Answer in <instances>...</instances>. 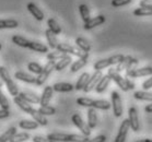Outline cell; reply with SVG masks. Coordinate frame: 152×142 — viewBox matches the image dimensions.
I'll list each match as a JSON object with an SVG mask.
<instances>
[{
	"label": "cell",
	"mask_w": 152,
	"mask_h": 142,
	"mask_svg": "<svg viewBox=\"0 0 152 142\" xmlns=\"http://www.w3.org/2000/svg\"><path fill=\"white\" fill-rule=\"evenodd\" d=\"M12 42H13L15 45L20 46V47L28 48L31 41H28V39H26V38L23 37V36H20V35H13V36H12Z\"/></svg>",
	"instance_id": "cell-26"
},
{
	"label": "cell",
	"mask_w": 152,
	"mask_h": 142,
	"mask_svg": "<svg viewBox=\"0 0 152 142\" xmlns=\"http://www.w3.org/2000/svg\"><path fill=\"white\" fill-rule=\"evenodd\" d=\"M47 25H48V28L52 32H54L56 35H58L61 33V28H60V25L58 24V22L56 21L55 19H48V21H47Z\"/></svg>",
	"instance_id": "cell-36"
},
{
	"label": "cell",
	"mask_w": 152,
	"mask_h": 142,
	"mask_svg": "<svg viewBox=\"0 0 152 142\" xmlns=\"http://www.w3.org/2000/svg\"><path fill=\"white\" fill-rule=\"evenodd\" d=\"M38 111L44 116H52V115L56 114V108L49 106V105H46V106H41L38 108Z\"/></svg>",
	"instance_id": "cell-41"
},
{
	"label": "cell",
	"mask_w": 152,
	"mask_h": 142,
	"mask_svg": "<svg viewBox=\"0 0 152 142\" xmlns=\"http://www.w3.org/2000/svg\"><path fill=\"white\" fill-rule=\"evenodd\" d=\"M45 36L46 39H47V43H48V46L52 49H56L57 46H58V41H57V37H56V34L54 32H52L50 30H46L45 31Z\"/></svg>",
	"instance_id": "cell-21"
},
{
	"label": "cell",
	"mask_w": 152,
	"mask_h": 142,
	"mask_svg": "<svg viewBox=\"0 0 152 142\" xmlns=\"http://www.w3.org/2000/svg\"><path fill=\"white\" fill-rule=\"evenodd\" d=\"M28 139H30V135L28 132H20V133H15L9 142H24L28 141Z\"/></svg>",
	"instance_id": "cell-38"
},
{
	"label": "cell",
	"mask_w": 152,
	"mask_h": 142,
	"mask_svg": "<svg viewBox=\"0 0 152 142\" xmlns=\"http://www.w3.org/2000/svg\"><path fill=\"white\" fill-rule=\"evenodd\" d=\"M76 44L81 50H83V52H89L91 50V44L86 41V38H83V37L76 38Z\"/></svg>",
	"instance_id": "cell-32"
},
{
	"label": "cell",
	"mask_w": 152,
	"mask_h": 142,
	"mask_svg": "<svg viewBox=\"0 0 152 142\" xmlns=\"http://www.w3.org/2000/svg\"><path fill=\"white\" fill-rule=\"evenodd\" d=\"M28 49L34 50L36 52H48V47L47 46L39 42H33V41H31V43H30Z\"/></svg>",
	"instance_id": "cell-30"
},
{
	"label": "cell",
	"mask_w": 152,
	"mask_h": 142,
	"mask_svg": "<svg viewBox=\"0 0 152 142\" xmlns=\"http://www.w3.org/2000/svg\"><path fill=\"white\" fill-rule=\"evenodd\" d=\"M88 125L91 129L95 128L97 126V114L96 109L90 107L88 109Z\"/></svg>",
	"instance_id": "cell-20"
},
{
	"label": "cell",
	"mask_w": 152,
	"mask_h": 142,
	"mask_svg": "<svg viewBox=\"0 0 152 142\" xmlns=\"http://www.w3.org/2000/svg\"><path fill=\"white\" fill-rule=\"evenodd\" d=\"M132 56H124V58L121 59V61L116 65V70H117L119 73L123 72V71H126L127 67L129 66V63L132 61Z\"/></svg>",
	"instance_id": "cell-29"
},
{
	"label": "cell",
	"mask_w": 152,
	"mask_h": 142,
	"mask_svg": "<svg viewBox=\"0 0 152 142\" xmlns=\"http://www.w3.org/2000/svg\"><path fill=\"white\" fill-rule=\"evenodd\" d=\"M0 76H1V79L4 81V83L6 84L9 93L12 95V96H18L20 92H19V87L15 84L13 80L11 79L10 74H9V71L7 70V68L4 67H0Z\"/></svg>",
	"instance_id": "cell-2"
},
{
	"label": "cell",
	"mask_w": 152,
	"mask_h": 142,
	"mask_svg": "<svg viewBox=\"0 0 152 142\" xmlns=\"http://www.w3.org/2000/svg\"><path fill=\"white\" fill-rule=\"evenodd\" d=\"M30 115H31L32 117H33V119H34L39 126H47V124H48V120L46 119V117L44 115L41 114V113L38 111V109H33Z\"/></svg>",
	"instance_id": "cell-22"
},
{
	"label": "cell",
	"mask_w": 152,
	"mask_h": 142,
	"mask_svg": "<svg viewBox=\"0 0 152 142\" xmlns=\"http://www.w3.org/2000/svg\"><path fill=\"white\" fill-rule=\"evenodd\" d=\"M1 48H2V45H1V43H0V50H1Z\"/></svg>",
	"instance_id": "cell-54"
},
{
	"label": "cell",
	"mask_w": 152,
	"mask_h": 142,
	"mask_svg": "<svg viewBox=\"0 0 152 142\" xmlns=\"http://www.w3.org/2000/svg\"><path fill=\"white\" fill-rule=\"evenodd\" d=\"M105 141H106V137L104 135H97V137H95V138L88 140L86 142H105Z\"/></svg>",
	"instance_id": "cell-47"
},
{
	"label": "cell",
	"mask_w": 152,
	"mask_h": 142,
	"mask_svg": "<svg viewBox=\"0 0 152 142\" xmlns=\"http://www.w3.org/2000/svg\"><path fill=\"white\" fill-rule=\"evenodd\" d=\"M86 63H88V59L79 58L77 61H75V63H71V66H70V70H71V72H77L78 70L82 69Z\"/></svg>",
	"instance_id": "cell-33"
},
{
	"label": "cell",
	"mask_w": 152,
	"mask_h": 142,
	"mask_svg": "<svg viewBox=\"0 0 152 142\" xmlns=\"http://www.w3.org/2000/svg\"><path fill=\"white\" fill-rule=\"evenodd\" d=\"M53 89L55 92L59 93H66V92H71V91L76 90L75 85L71 83H67V82H58L53 85Z\"/></svg>",
	"instance_id": "cell-16"
},
{
	"label": "cell",
	"mask_w": 152,
	"mask_h": 142,
	"mask_svg": "<svg viewBox=\"0 0 152 142\" xmlns=\"http://www.w3.org/2000/svg\"><path fill=\"white\" fill-rule=\"evenodd\" d=\"M93 102L94 100L92 98H89V97H79L77 100V104L80 105V106H83V107H92L93 106Z\"/></svg>",
	"instance_id": "cell-42"
},
{
	"label": "cell",
	"mask_w": 152,
	"mask_h": 142,
	"mask_svg": "<svg viewBox=\"0 0 152 142\" xmlns=\"http://www.w3.org/2000/svg\"><path fill=\"white\" fill-rule=\"evenodd\" d=\"M124 58V56L123 55H114L110 57V58H106V59H102V60H99L96 63H94V70H103L105 68L110 66H113V65H117L119 61H121V59Z\"/></svg>",
	"instance_id": "cell-3"
},
{
	"label": "cell",
	"mask_w": 152,
	"mask_h": 142,
	"mask_svg": "<svg viewBox=\"0 0 152 142\" xmlns=\"http://www.w3.org/2000/svg\"><path fill=\"white\" fill-rule=\"evenodd\" d=\"M136 142H152V139H141V140H138Z\"/></svg>",
	"instance_id": "cell-52"
},
{
	"label": "cell",
	"mask_w": 152,
	"mask_h": 142,
	"mask_svg": "<svg viewBox=\"0 0 152 142\" xmlns=\"http://www.w3.org/2000/svg\"><path fill=\"white\" fill-rule=\"evenodd\" d=\"M33 142H54V141L49 140L47 137L44 138V137H41V135H35V137H33Z\"/></svg>",
	"instance_id": "cell-48"
},
{
	"label": "cell",
	"mask_w": 152,
	"mask_h": 142,
	"mask_svg": "<svg viewBox=\"0 0 152 142\" xmlns=\"http://www.w3.org/2000/svg\"><path fill=\"white\" fill-rule=\"evenodd\" d=\"M102 76H103V73H102V71H101V70H95V72H94L93 74L90 76V79H89V81H88V83L86 84L84 89L82 90L83 92L89 93V92H91L93 89H95L96 84L99 83V81L101 80V78H102Z\"/></svg>",
	"instance_id": "cell-7"
},
{
	"label": "cell",
	"mask_w": 152,
	"mask_h": 142,
	"mask_svg": "<svg viewBox=\"0 0 152 142\" xmlns=\"http://www.w3.org/2000/svg\"><path fill=\"white\" fill-rule=\"evenodd\" d=\"M134 15H136V17H149V15H152V9L139 7L134 10Z\"/></svg>",
	"instance_id": "cell-39"
},
{
	"label": "cell",
	"mask_w": 152,
	"mask_h": 142,
	"mask_svg": "<svg viewBox=\"0 0 152 142\" xmlns=\"http://www.w3.org/2000/svg\"><path fill=\"white\" fill-rule=\"evenodd\" d=\"M38 126L39 125L35 120H25V119H23L19 122V127L21 129H24V130H35V129H37Z\"/></svg>",
	"instance_id": "cell-25"
},
{
	"label": "cell",
	"mask_w": 152,
	"mask_h": 142,
	"mask_svg": "<svg viewBox=\"0 0 152 142\" xmlns=\"http://www.w3.org/2000/svg\"><path fill=\"white\" fill-rule=\"evenodd\" d=\"M53 93H54L53 87L47 85V87L44 89L43 94H42V96H41V102H39L41 106H46V105L49 104V102H50V100H52V97H53Z\"/></svg>",
	"instance_id": "cell-15"
},
{
	"label": "cell",
	"mask_w": 152,
	"mask_h": 142,
	"mask_svg": "<svg viewBox=\"0 0 152 142\" xmlns=\"http://www.w3.org/2000/svg\"><path fill=\"white\" fill-rule=\"evenodd\" d=\"M71 121L73 122V125L76 126L77 128L82 132V135H86V137H90L91 128L89 127L88 124H86V122L83 121V119L81 118V116H80L79 114H73L72 117H71Z\"/></svg>",
	"instance_id": "cell-5"
},
{
	"label": "cell",
	"mask_w": 152,
	"mask_h": 142,
	"mask_svg": "<svg viewBox=\"0 0 152 142\" xmlns=\"http://www.w3.org/2000/svg\"><path fill=\"white\" fill-rule=\"evenodd\" d=\"M93 108L95 109H102V111H108L112 107V104L108 100H94L93 102Z\"/></svg>",
	"instance_id": "cell-28"
},
{
	"label": "cell",
	"mask_w": 152,
	"mask_h": 142,
	"mask_svg": "<svg viewBox=\"0 0 152 142\" xmlns=\"http://www.w3.org/2000/svg\"><path fill=\"white\" fill-rule=\"evenodd\" d=\"M145 111H147V113H149V114H152V103H150L149 105H147V106H145Z\"/></svg>",
	"instance_id": "cell-51"
},
{
	"label": "cell",
	"mask_w": 152,
	"mask_h": 142,
	"mask_svg": "<svg viewBox=\"0 0 152 142\" xmlns=\"http://www.w3.org/2000/svg\"><path fill=\"white\" fill-rule=\"evenodd\" d=\"M19 95L23 100L28 102L30 104H39V102H41V96H38L37 94L32 93V92H21Z\"/></svg>",
	"instance_id": "cell-19"
},
{
	"label": "cell",
	"mask_w": 152,
	"mask_h": 142,
	"mask_svg": "<svg viewBox=\"0 0 152 142\" xmlns=\"http://www.w3.org/2000/svg\"><path fill=\"white\" fill-rule=\"evenodd\" d=\"M128 115H129V124H130V128L132 129L134 132H138L140 130V122H139V117H138V111L136 109V107H130L128 111Z\"/></svg>",
	"instance_id": "cell-8"
},
{
	"label": "cell",
	"mask_w": 152,
	"mask_h": 142,
	"mask_svg": "<svg viewBox=\"0 0 152 142\" xmlns=\"http://www.w3.org/2000/svg\"><path fill=\"white\" fill-rule=\"evenodd\" d=\"M47 138L54 142H70V135L61 132H53L47 135Z\"/></svg>",
	"instance_id": "cell-18"
},
{
	"label": "cell",
	"mask_w": 152,
	"mask_h": 142,
	"mask_svg": "<svg viewBox=\"0 0 152 142\" xmlns=\"http://www.w3.org/2000/svg\"><path fill=\"white\" fill-rule=\"evenodd\" d=\"M26 8H28V10L30 11V13H31L37 21H43V20H44V13H43V11H42L34 2L28 4Z\"/></svg>",
	"instance_id": "cell-14"
},
{
	"label": "cell",
	"mask_w": 152,
	"mask_h": 142,
	"mask_svg": "<svg viewBox=\"0 0 152 142\" xmlns=\"http://www.w3.org/2000/svg\"><path fill=\"white\" fill-rule=\"evenodd\" d=\"M130 128V124H129V119H125V120L121 121V127H119V130H118V133L115 138L114 142H125L126 141V138H127V133L128 130Z\"/></svg>",
	"instance_id": "cell-9"
},
{
	"label": "cell",
	"mask_w": 152,
	"mask_h": 142,
	"mask_svg": "<svg viewBox=\"0 0 152 142\" xmlns=\"http://www.w3.org/2000/svg\"><path fill=\"white\" fill-rule=\"evenodd\" d=\"M105 17L104 15H97V17H91L90 20L88 22H86L84 23V30H91V28H96V26H99V25L101 24H103L104 22H105Z\"/></svg>",
	"instance_id": "cell-12"
},
{
	"label": "cell",
	"mask_w": 152,
	"mask_h": 142,
	"mask_svg": "<svg viewBox=\"0 0 152 142\" xmlns=\"http://www.w3.org/2000/svg\"><path fill=\"white\" fill-rule=\"evenodd\" d=\"M107 74L111 76V79L113 80L115 83L119 87V89L123 90L124 92H127V91H130L135 89V83H132L130 80L123 78V76H121V73L118 72L116 69H113V68L108 69Z\"/></svg>",
	"instance_id": "cell-1"
},
{
	"label": "cell",
	"mask_w": 152,
	"mask_h": 142,
	"mask_svg": "<svg viewBox=\"0 0 152 142\" xmlns=\"http://www.w3.org/2000/svg\"><path fill=\"white\" fill-rule=\"evenodd\" d=\"M89 79H90V74H89L88 72H83L82 74L79 76L78 81H77V84L75 85V89H76L77 91L83 90L84 87H86V84L88 83Z\"/></svg>",
	"instance_id": "cell-24"
},
{
	"label": "cell",
	"mask_w": 152,
	"mask_h": 142,
	"mask_svg": "<svg viewBox=\"0 0 152 142\" xmlns=\"http://www.w3.org/2000/svg\"><path fill=\"white\" fill-rule=\"evenodd\" d=\"M71 61H72L71 57H70L69 55H66L64 58H61L60 60H58V61L56 63L55 70L56 71H61V70H64L65 68H67V67L69 66L70 63H71Z\"/></svg>",
	"instance_id": "cell-23"
},
{
	"label": "cell",
	"mask_w": 152,
	"mask_h": 142,
	"mask_svg": "<svg viewBox=\"0 0 152 142\" xmlns=\"http://www.w3.org/2000/svg\"><path fill=\"white\" fill-rule=\"evenodd\" d=\"M79 12H80V15H81V17H82V20H83L84 23L88 22L91 19L90 9H89V7H88L86 4H80L79 6Z\"/></svg>",
	"instance_id": "cell-34"
},
{
	"label": "cell",
	"mask_w": 152,
	"mask_h": 142,
	"mask_svg": "<svg viewBox=\"0 0 152 142\" xmlns=\"http://www.w3.org/2000/svg\"><path fill=\"white\" fill-rule=\"evenodd\" d=\"M14 78L30 84L36 83V76H34L33 74H30V73L24 72V71H18V72H15L14 73Z\"/></svg>",
	"instance_id": "cell-13"
},
{
	"label": "cell",
	"mask_w": 152,
	"mask_h": 142,
	"mask_svg": "<svg viewBox=\"0 0 152 142\" xmlns=\"http://www.w3.org/2000/svg\"><path fill=\"white\" fill-rule=\"evenodd\" d=\"M66 55H67L66 52H62L60 50H58V49H56L54 52L47 54V59L48 60H53V61H56V60H60L61 58H64Z\"/></svg>",
	"instance_id": "cell-37"
},
{
	"label": "cell",
	"mask_w": 152,
	"mask_h": 142,
	"mask_svg": "<svg viewBox=\"0 0 152 142\" xmlns=\"http://www.w3.org/2000/svg\"><path fill=\"white\" fill-rule=\"evenodd\" d=\"M141 87L143 90H150V89H152V76H150L149 79L145 80V82L142 83Z\"/></svg>",
	"instance_id": "cell-46"
},
{
	"label": "cell",
	"mask_w": 152,
	"mask_h": 142,
	"mask_svg": "<svg viewBox=\"0 0 152 142\" xmlns=\"http://www.w3.org/2000/svg\"><path fill=\"white\" fill-rule=\"evenodd\" d=\"M0 107L2 108V109H9V108H10L9 100H8L7 97L4 96V94L2 93L1 87H0Z\"/></svg>",
	"instance_id": "cell-43"
},
{
	"label": "cell",
	"mask_w": 152,
	"mask_h": 142,
	"mask_svg": "<svg viewBox=\"0 0 152 142\" xmlns=\"http://www.w3.org/2000/svg\"><path fill=\"white\" fill-rule=\"evenodd\" d=\"M56 63L53 61V60H49L48 63H46L44 68H43V71H42L37 76H36V85H43L45 83V81L47 80V78L49 76V74L53 72V70H55Z\"/></svg>",
	"instance_id": "cell-4"
},
{
	"label": "cell",
	"mask_w": 152,
	"mask_h": 142,
	"mask_svg": "<svg viewBox=\"0 0 152 142\" xmlns=\"http://www.w3.org/2000/svg\"><path fill=\"white\" fill-rule=\"evenodd\" d=\"M140 7L152 9V0H141L140 1Z\"/></svg>",
	"instance_id": "cell-49"
},
{
	"label": "cell",
	"mask_w": 152,
	"mask_h": 142,
	"mask_svg": "<svg viewBox=\"0 0 152 142\" xmlns=\"http://www.w3.org/2000/svg\"><path fill=\"white\" fill-rule=\"evenodd\" d=\"M126 76H129V78H132V79L152 76V67H145V68H140V69H135L130 72L126 73Z\"/></svg>",
	"instance_id": "cell-10"
},
{
	"label": "cell",
	"mask_w": 152,
	"mask_h": 142,
	"mask_svg": "<svg viewBox=\"0 0 152 142\" xmlns=\"http://www.w3.org/2000/svg\"><path fill=\"white\" fill-rule=\"evenodd\" d=\"M10 116V111L9 109H0V119H4V118H8Z\"/></svg>",
	"instance_id": "cell-50"
},
{
	"label": "cell",
	"mask_w": 152,
	"mask_h": 142,
	"mask_svg": "<svg viewBox=\"0 0 152 142\" xmlns=\"http://www.w3.org/2000/svg\"><path fill=\"white\" fill-rule=\"evenodd\" d=\"M19 26V22L14 19H4L0 20V30L4 28H15Z\"/></svg>",
	"instance_id": "cell-27"
},
{
	"label": "cell",
	"mask_w": 152,
	"mask_h": 142,
	"mask_svg": "<svg viewBox=\"0 0 152 142\" xmlns=\"http://www.w3.org/2000/svg\"><path fill=\"white\" fill-rule=\"evenodd\" d=\"M2 84H4V81H2V79H1V76H0V87H2Z\"/></svg>",
	"instance_id": "cell-53"
},
{
	"label": "cell",
	"mask_w": 152,
	"mask_h": 142,
	"mask_svg": "<svg viewBox=\"0 0 152 142\" xmlns=\"http://www.w3.org/2000/svg\"><path fill=\"white\" fill-rule=\"evenodd\" d=\"M13 102L18 105V106H19V108H20L21 111H23L24 113H26V114H31L32 111L34 109V108L32 107V105L30 104L28 102H26L25 100H23L20 95L14 96L13 97Z\"/></svg>",
	"instance_id": "cell-11"
},
{
	"label": "cell",
	"mask_w": 152,
	"mask_h": 142,
	"mask_svg": "<svg viewBox=\"0 0 152 142\" xmlns=\"http://www.w3.org/2000/svg\"><path fill=\"white\" fill-rule=\"evenodd\" d=\"M134 97L136 100H148L152 103V92H147V91H137L134 93Z\"/></svg>",
	"instance_id": "cell-31"
},
{
	"label": "cell",
	"mask_w": 152,
	"mask_h": 142,
	"mask_svg": "<svg viewBox=\"0 0 152 142\" xmlns=\"http://www.w3.org/2000/svg\"><path fill=\"white\" fill-rule=\"evenodd\" d=\"M43 68L44 67H42L39 63H34V61H32V63H28V70L30 71V72L34 73V74H39V73L43 71Z\"/></svg>",
	"instance_id": "cell-40"
},
{
	"label": "cell",
	"mask_w": 152,
	"mask_h": 142,
	"mask_svg": "<svg viewBox=\"0 0 152 142\" xmlns=\"http://www.w3.org/2000/svg\"><path fill=\"white\" fill-rule=\"evenodd\" d=\"M130 2H132V0H112V6L115 8H118L126 6V4H130Z\"/></svg>",
	"instance_id": "cell-44"
},
{
	"label": "cell",
	"mask_w": 152,
	"mask_h": 142,
	"mask_svg": "<svg viewBox=\"0 0 152 142\" xmlns=\"http://www.w3.org/2000/svg\"><path fill=\"white\" fill-rule=\"evenodd\" d=\"M111 81H112V79L108 74L103 76L102 78H101L100 81H99V83L96 84L95 89H94L95 92H96V93H103L104 91L107 89V87L110 85V82H111Z\"/></svg>",
	"instance_id": "cell-17"
},
{
	"label": "cell",
	"mask_w": 152,
	"mask_h": 142,
	"mask_svg": "<svg viewBox=\"0 0 152 142\" xmlns=\"http://www.w3.org/2000/svg\"><path fill=\"white\" fill-rule=\"evenodd\" d=\"M112 107H113V111H114L115 117H121L123 115V105H121V95L118 92L113 91L112 92Z\"/></svg>",
	"instance_id": "cell-6"
},
{
	"label": "cell",
	"mask_w": 152,
	"mask_h": 142,
	"mask_svg": "<svg viewBox=\"0 0 152 142\" xmlns=\"http://www.w3.org/2000/svg\"><path fill=\"white\" fill-rule=\"evenodd\" d=\"M15 133H17V128L15 127H11L4 133L0 135V142H9Z\"/></svg>",
	"instance_id": "cell-35"
},
{
	"label": "cell",
	"mask_w": 152,
	"mask_h": 142,
	"mask_svg": "<svg viewBox=\"0 0 152 142\" xmlns=\"http://www.w3.org/2000/svg\"><path fill=\"white\" fill-rule=\"evenodd\" d=\"M138 63H139L138 59L132 58V61H130V63H129V66H128V67H127V69H126V73L130 72V71H132V70L137 69L136 67L138 66Z\"/></svg>",
	"instance_id": "cell-45"
}]
</instances>
